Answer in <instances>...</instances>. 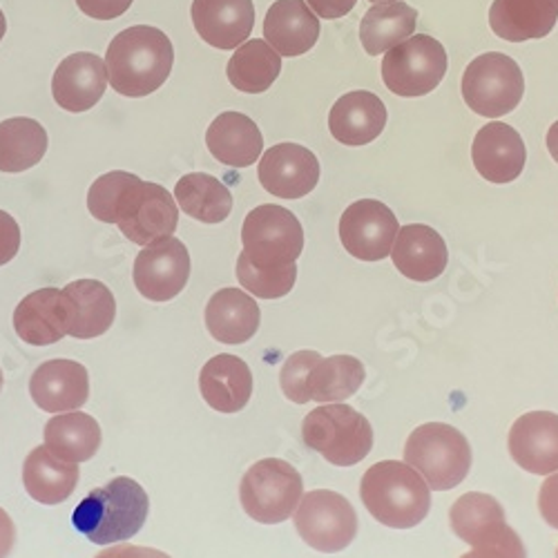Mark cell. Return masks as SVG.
<instances>
[{
	"instance_id": "cell-12",
	"label": "cell",
	"mask_w": 558,
	"mask_h": 558,
	"mask_svg": "<svg viewBox=\"0 0 558 558\" xmlns=\"http://www.w3.org/2000/svg\"><path fill=\"white\" fill-rule=\"evenodd\" d=\"M191 277V255L177 238L148 244L134 259V287L150 302L174 300Z\"/></svg>"
},
{
	"instance_id": "cell-51",
	"label": "cell",
	"mask_w": 558,
	"mask_h": 558,
	"mask_svg": "<svg viewBox=\"0 0 558 558\" xmlns=\"http://www.w3.org/2000/svg\"><path fill=\"white\" fill-rule=\"evenodd\" d=\"M554 5H556V8H558V0H554Z\"/></svg>"
},
{
	"instance_id": "cell-20",
	"label": "cell",
	"mask_w": 558,
	"mask_h": 558,
	"mask_svg": "<svg viewBox=\"0 0 558 558\" xmlns=\"http://www.w3.org/2000/svg\"><path fill=\"white\" fill-rule=\"evenodd\" d=\"M472 159L478 174L492 183H511L521 177L527 148L523 144V136L507 123L494 121L478 130Z\"/></svg>"
},
{
	"instance_id": "cell-43",
	"label": "cell",
	"mask_w": 558,
	"mask_h": 558,
	"mask_svg": "<svg viewBox=\"0 0 558 558\" xmlns=\"http://www.w3.org/2000/svg\"><path fill=\"white\" fill-rule=\"evenodd\" d=\"M538 509L545 523L554 530H558V472L549 476L538 492Z\"/></svg>"
},
{
	"instance_id": "cell-14",
	"label": "cell",
	"mask_w": 558,
	"mask_h": 558,
	"mask_svg": "<svg viewBox=\"0 0 558 558\" xmlns=\"http://www.w3.org/2000/svg\"><path fill=\"white\" fill-rule=\"evenodd\" d=\"M259 183L272 197H306L319 181L317 157L298 144H277L259 159Z\"/></svg>"
},
{
	"instance_id": "cell-41",
	"label": "cell",
	"mask_w": 558,
	"mask_h": 558,
	"mask_svg": "<svg viewBox=\"0 0 558 558\" xmlns=\"http://www.w3.org/2000/svg\"><path fill=\"white\" fill-rule=\"evenodd\" d=\"M134 0H76L78 10L95 21H112L130 10Z\"/></svg>"
},
{
	"instance_id": "cell-35",
	"label": "cell",
	"mask_w": 558,
	"mask_h": 558,
	"mask_svg": "<svg viewBox=\"0 0 558 558\" xmlns=\"http://www.w3.org/2000/svg\"><path fill=\"white\" fill-rule=\"evenodd\" d=\"M174 199L179 208L202 221L221 223L232 210V195L226 185L206 172H191L177 181Z\"/></svg>"
},
{
	"instance_id": "cell-1",
	"label": "cell",
	"mask_w": 558,
	"mask_h": 558,
	"mask_svg": "<svg viewBox=\"0 0 558 558\" xmlns=\"http://www.w3.org/2000/svg\"><path fill=\"white\" fill-rule=\"evenodd\" d=\"M106 65L114 92L121 97L142 99L168 81L174 65V48L159 27L134 25L112 38Z\"/></svg>"
},
{
	"instance_id": "cell-21",
	"label": "cell",
	"mask_w": 558,
	"mask_h": 558,
	"mask_svg": "<svg viewBox=\"0 0 558 558\" xmlns=\"http://www.w3.org/2000/svg\"><path fill=\"white\" fill-rule=\"evenodd\" d=\"M391 259L413 282H432L445 272L449 251L438 230L425 223H409L398 230Z\"/></svg>"
},
{
	"instance_id": "cell-50",
	"label": "cell",
	"mask_w": 558,
	"mask_h": 558,
	"mask_svg": "<svg viewBox=\"0 0 558 558\" xmlns=\"http://www.w3.org/2000/svg\"><path fill=\"white\" fill-rule=\"evenodd\" d=\"M0 391H3V371H0Z\"/></svg>"
},
{
	"instance_id": "cell-33",
	"label": "cell",
	"mask_w": 558,
	"mask_h": 558,
	"mask_svg": "<svg viewBox=\"0 0 558 558\" xmlns=\"http://www.w3.org/2000/svg\"><path fill=\"white\" fill-rule=\"evenodd\" d=\"M279 72H282V57L262 38L242 43L226 68L232 87L246 95H262L277 81Z\"/></svg>"
},
{
	"instance_id": "cell-10",
	"label": "cell",
	"mask_w": 558,
	"mask_h": 558,
	"mask_svg": "<svg viewBox=\"0 0 558 558\" xmlns=\"http://www.w3.org/2000/svg\"><path fill=\"white\" fill-rule=\"evenodd\" d=\"M114 223L132 244L148 246L170 238L177 230V199L163 185L142 181L136 177L119 202Z\"/></svg>"
},
{
	"instance_id": "cell-36",
	"label": "cell",
	"mask_w": 558,
	"mask_h": 558,
	"mask_svg": "<svg viewBox=\"0 0 558 558\" xmlns=\"http://www.w3.org/2000/svg\"><path fill=\"white\" fill-rule=\"evenodd\" d=\"M364 383V366L357 357L333 355L322 357L308 374V398L319 404L342 402L351 398Z\"/></svg>"
},
{
	"instance_id": "cell-29",
	"label": "cell",
	"mask_w": 558,
	"mask_h": 558,
	"mask_svg": "<svg viewBox=\"0 0 558 558\" xmlns=\"http://www.w3.org/2000/svg\"><path fill=\"white\" fill-rule=\"evenodd\" d=\"M14 329L32 347H50L59 342L65 329V315L59 289H40L29 293L14 311Z\"/></svg>"
},
{
	"instance_id": "cell-47",
	"label": "cell",
	"mask_w": 558,
	"mask_h": 558,
	"mask_svg": "<svg viewBox=\"0 0 558 558\" xmlns=\"http://www.w3.org/2000/svg\"><path fill=\"white\" fill-rule=\"evenodd\" d=\"M547 150H549L551 159L558 163V121L547 132Z\"/></svg>"
},
{
	"instance_id": "cell-13",
	"label": "cell",
	"mask_w": 558,
	"mask_h": 558,
	"mask_svg": "<svg viewBox=\"0 0 558 558\" xmlns=\"http://www.w3.org/2000/svg\"><path fill=\"white\" fill-rule=\"evenodd\" d=\"M398 219L389 206L376 199L351 204L340 219V240L349 255L362 262H380L391 255L398 238Z\"/></svg>"
},
{
	"instance_id": "cell-7",
	"label": "cell",
	"mask_w": 558,
	"mask_h": 558,
	"mask_svg": "<svg viewBox=\"0 0 558 558\" xmlns=\"http://www.w3.org/2000/svg\"><path fill=\"white\" fill-rule=\"evenodd\" d=\"M523 72L507 54H481L462 74V99L481 117L498 119L514 112L523 101Z\"/></svg>"
},
{
	"instance_id": "cell-25",
	"label": "cell",
	"mask_w": 558,
	"mask_h": 558,
	"mask_svg": "<svg viewBox=\"0 0 558 558\" xmlns=\"http://www.w3.org/2000/svg\"><path fill=\"white\" fill-rule=\"evenodd\" d=\"M199 389L215 411L238 413L253 396V374L242 357L221 353L204 364Z\"/></svg>"
},
{
	"instance_id": "cell-16",
	"label": "cell",
	"mask_w": 558,
	"mask_h": 558,
	"mask_svg": "<svg viewBox=\"0 0 558 558\" xmlns=\"http://www.w3.org/2000/svg\"><path fill=\"white\" fill-rule=\"evenodd\" d=\"M509 453L530 474L558 472V415L551 411L521 415L509 432Z\"/></svg>"
},
{
	"instance_id": "cell-39",
	"label": "cell",
	"mask_w": 558,
	"mask_h": 558,
	"mask_svg": "<svg viewBox=\"0 0 558 558\" xmlns=\"http://www.w3.org/2000/svg\"><path fill=\"white\" fill-rule=\"evenodd\" d=\"M319 360H322V355L315 351H298L284 362L282 374H279V385H282V391L291 402H295V404L311 402L308 391H306V380H308L311 368Z\"/></svg>"
},
{
	"instance_id": "cell-4",
	"label": "cell",
	"mask_w": 558,
	"mask_h": 558,
	"mask_svg": "<svg viewBox=\"0 0 558 558\" xmlns=\"http://www.w3.org/2000/svg\"><path fill=\"white\" fill-rule=\"evenodd\" d=\"M404 462L425 478L429 489L447 492L468 478L472 470V447L456 427L429 423L409 436Z\"/></svg>"
},
{
	"instance_id": "cell-26",
	"label": "cell",
	"mask_w": 558,
	"mask_h": 558,
	"mask_svg": "<svg viewBox=\"0 0 558 558\" xmlns=\"http://www.w3.org/2000/svg\"><path fill=\"white\" fill-rule=\"evenodd\" d=\"M262 322L257 302L242 289H221L206 306L208 333L221 344L248 342Z\"/></svg>"
},
{
	"instance_id": "cell-44",
	"label": "cell",
	"mask_w": 558,
	"mask_h": 558,
	"mask_svg": "<svg viewBox=\"0 0 558 558\" xmlns=\"http://www.w3.org/2000/svg\"><path fill=\"white\" fill-rule=\"evenodd\" d=\"M357 0H306V5L315 12V16L327 19V21H336L347 16Z\"/></svg>"
},
{
	"instance_id": "cell-38",
	"label": "cell",
	"mask_w": 558,
	"mask_h": 558,
	"mask_svg": "<svg viewBox=\"0 0 558 558\" xmlns=\"http://www.w3.org/2000/svg\"><path fill=\"white\" fill-rule=\"evenodd\" d=\"M134 179H136V174H132V172L114 170L92 183L89 193H87V208H89L92 217L104 221V223H114L119 202Z\"/></svg>"
},
{
	"instance_id": "cell-27",
	"label": "cell",
	"mask_w": 558,
	"mask_h": 558,
	"mask_svg": "<svg viewBox=\"0 0 558 558\" xmlns=\"http://www.w3.org/2000/svg\"><path fill=\"white\" fill-rule=\"evenodd\" d=\"M558 21L554 0H494L489 25L494 34L509 43L545 38Z\"/></svg>"
},
{
	"instance_id": "cell-23",
	"label": "cell",
	"mask_w": 558,
	"mask_h": 558,
	"mask_svg": "<svg viewBox=\"0 0 558 558\" xmlns=\"http://www.w3.org/2000/svg\"><path fill=\"white\" fill-rule=\"evenodd\" d=\"M387 125V108L380 97L357 89L340 97L329 114V130L336 142L344 146H366L383 134Z\"/></svg>"
},
{
	"instance_id": "cell-31",
	"label": "cell",
	"mask_w": 558,
	"mask_h": 558,
	"mask_svg": "<svg viewBox=\"0 0 558 558\" xmlns=\"http://www.w3.org/2000/svg\"><path fill=\"white\" fill-rule=\"evenodd\" d=\"M417 23V12L402 0L396 3H376L360 23V40L366 54H387L396 45L413 36Z\"/></svg>"
},
{
	"instance_id": "cell-48",
	"label": "cell",
	"mask_w": 558,
	"mask_h": 558,
	"mask_svg": "<svg viewBox=\"0 0 558 558\" xmlns=\"http://www.w3.org/2000/svg\"><path fill=\"white\" fill-rule=\"evenodd\" d=\"M5 32H8V21H5V14H3V10H0V40L5 38Z\"/></svg>"
},
{
	"instance_id": "cell-46",
	"label": "cell",
	"mask_w": 558,
	"mask_h": 558,
	"mask_svg": "<svg viewBox=\"0 0 558 558\" xmlns=\"http://www.w3.org/2000/svg\"><path fill=\"white\" fill-rule=\"evenodd\" d=\"M16 545V527L5 509H0V558H8Z\"/></svg>"
},
{
	"instance_id": "cell-24",
	"label": "cell",
	"mask_w": 558,
	"mask_h": 558,
	"mask_svg": "<svg viewBox=\"0 0 558 558\" xmlns=\"http://www.w3.org/2000/svg\"><path fill=\"white\" fill-rule=\"evenodd\" d=\"M210 155L230 168H248L264 153V136L257 123L242 112L219 114L206 132Z\"/></svg>"
},
{
	"instance_id": "cell-6",
	"label": "cell",
	"mask_w": 558,
	"mask_h": 558,
	"mask_svg": "<svg viewBox=\"0 0 558 558\" xmlns=\"http://www.w3.org/2000/svg\"><path fill=\"white\" fill-rule=\"evenodd\" d=\"M304 496L300 472L279 458L255 462L240 485V500L246 514L262 525H277L293 517Z\"/></svg>"
},
{
	"instance_id": "cell-11",
	"label": "cell",
	"mask_w": 558,
	"mask_h": 558,
	"mask_svg": "<svg viewBox=\"0 0 558 558\" xmlns=\"http://www.w3.org/2000/svg\"><path fill=\"white\" fill-rule=\"evenodd\" d=\"M293 521L302 541L324 554L342 551L357 536L353 505L342 494L329 489H315L302 496Z\"/></svg>"
},
{
	"instance_id": "cell-18",
	"label": "cell",
	"mask_w": 558,
	"mask_h": 558,
	"mask_svg": "<svg viewBox=\"0 0 558 558\" xmlns=\"http://www.w3.org/2000/svg\"><path fill=\"white\" fill-rule=\"evenodd\" d=\"M29 396L48 413L78 411L89 398L87 368L74 360L43 362L29 378Z\"/></svg>"
},
{
	"instance_id": "cell-15",
	"label": "cell",
	"mask_w": 558,
	"mask_h": 558,
	"mask_svg": "<svg viewBox=\"0 0 558 558\" xmlns=\"http://www.w3.org/2000/svg\"><path fill=\"white\" fill-rule=\"evenodd\" d=\"M108 78V65L101 57L89 52H76L61 61L52 78L54 101L72 114L95 108L104 95Z\"/></svg>"
},
{
	"instance_id": "cell-30",
	"label": "cell",
	"mask_w": 558,
	"mask_h": 558,
	"mask_svg": "<svg viewBox=\"0 0 558 558\" xmlns=\"http://www.w3.org/2000/svg\"><path fill=\"white\" fill-rule=\"evenodd\" d=\"M45 447L65 462H85L101 447V427L95 417L83 411L54 415L45 425Z\"/></svg>"
},
{
	"instance_id": "cell-5",
	"label": "cell",
	"mask_w": 558,
	"mask_h": 558,
	"mask_svg": "<svg viewBox=\"0 0 558 558\" xmlns=\"http://www.w3.org/2000/svg\"><path fill=\"white\" fill-rule=\"evenodd\" d=\"M308 449L327 458L336 468H353L374 447V429L366 417L349 404L331 402L313 409L302 423Z\"/></svg>"
},
{
	"instance_id": "cell-45",
	"label": "cell",
	"mask_w": 558,
	"mask_h": 558,
	"mask_svg": "<svg viewBox=\"0 0 558 558\" xmlns=\"http://www.w3.org/2000/svg\"><path fill=\"white\" fill-rule=\"evenodd\" d=\"M95 558H170V556L155 547H138V545L123 543V545L108 547L106 551L97 554Z\"/></svg>"
},
{
	"instance_id": "cell-40",
	"label": "cell",
	"mask_w": 558,
	"mask_h": 558,
	"mask_svg": "<svg viewBox=\"0 0 558 558\" xmlns=\"http://www.w3.org/2000/svg\"><path fill=\"white\" fill-rule=\"evenodd\" d=\"M460 558H527V554L519 534L507 525L500 534L476 545L474 551L464 554Z\"/></svg>"
},
{
	"instance_id": "cell-3",
	"label": "cell",
	"mask_w": 558,
	"mask_h": 558,
	"mask_svg": "<svg viewBox=\"0 0 558 558\" xmlns=\"http://www.w3.org/2000/svg\"><path fill=\"white\" fill-rule=\"evenodd\" d=\"M150 500L146 489L132 478H114L92 492L74 509V527L92 543L112 545L142 532Z\"/></svg>"
},
{
	"instance_id": "cell-32",
	"label": "cell",
	"mask_w": 558,
	"mask_h": 558,
	"mask_svg": "<svg viewBox=\"0 0 558 558\" xmlns=\"http://www.w3.org/2000/svg\"><path fill=\"white\" fill-rule=\"evenodd\" d=\"M449 521L453 534L472 547L494 538L507 527L500 502L494 496L481 492L460 496L449 511Z\"/></svg>"
},
{
	"instance_id": "cell-22",
	"label": "cell",
	"mask_w": 558,
	"mask_h": 558,
	"mask_svg": "<svg viewBox=\"0 0 558 558\" xmlns=\"http://www.w3.org/2000/svg\"><path fill=\"white\" fill-rule=\"evenodd\" d=\"M264 36L279 57H302L319 38V19L306 0H275L264 19Z\"/></svg>"
},
{
	"instance_id": "cell-52",
	"label": "cell",
	"mask_w": 558,
	"mask_h": 558,
	"mask_svg": "<svg viewBox=\"0 0 558 558\" xmlns=\"http://www.w3.org/2000/svg\"><path fill=\"white\" fill-rule=\"evenodd\" d=\"M556 558H558V549H556Z\"/></svg>"
},
{
	"instance_id": "cell-2",
	"label": "cell",
	"mask_w": 558,
	"mask_h": 558,
	"mask_svg": "<svg viewBox=\"0 0 558 558\" xmlns=\"http://www.w3.org/2000/svg\"><path fill=\"white\" fill-rule=\"evenodd\" d=\"M360 498L371 517L393 530L421 525L432 509V489L425 478L398 460L374 464L362 476Z\"/></svg>"
},
{
	"instance_id": "cell-17",
	"label": "cell",
	"mask_w": 558,
	"mask_h": 558,
	"mask_svg": "<svg viewBox=\"0 0 558 558\" xmlns=\"http://www.w3.org/2000/svg\"><path fill=\"white\" fill-rule=\"evenodd\" d=\"M65 329L72 338L92 340L110 331L117 302L112 291L97 279H78L61 291Z\"/></svg>"
},
{
	"instance_id": "cell-19",
	"label": "cell",
	"mask_w": 558,
	"mask_h": 558,
	"mask_svg": "<svg viewBox=\"0 0 558 558\" xmlns=\"http://www.w3.org/2000/svg\"><path fill=\"white\" fill-rule=\"evenodd\" d=\"M193 25L217 50H238L255 27L253 0H193Z\"/></svg>"
},
{
	"instance_id": "cell-28",
	"label": "cell",
	"mask_w": 558,
	"mask_h": 558,
	"mask_svg": "<svg viewBox=\"0 0 558 558\" xmlns=\"http://www.w3.org/2000/svg\"><path fill=\"white\" fill-rule=\"evenodd\" d=\"M23 483L36 502L61 505L78 485V464L61 460L48 447H36L25 458Z\"/></svg>"
},
{
	"instance_id": "cell-42",
	"label": "cell",
	"mask_w": 558,
	"mask_h": 558,
	"mask_svg": "<svg viewBox=\"0 0 558 558\" xmlns=\"http://www.w3.org/2000/svg\"><path fill=\"white\" fill-rule=\"evenodd\" d=\"M21 248V228L12 215L0 210V266L12 262Z\"/></svg>"
},
{
	"instance_id": "cell-49",
	"label": "cell",
	"mask_w": 558,
	"mask_h": 558,
	"mask_svg": "<svg viewBox=\"0 0 558 558\" xmlns=\"http://www.w3.org/2000/svg\"><path fill=\"white\" fill-rule=\"evenodd\" d=\"M371 3H396V0H371Z\"/></svg>"
},
{
	"instance_id": "cell-34",
	"label": "cell",
	"mask_w": 558,
	"mask_h": 558,
	"mask_svg": "<svg viewBox=\"0 0 558 558\" xmlns=\"http://www.w3.org/2000/svg\"><path fill=\"white\" fill-rule=\"evenodd\" d=\"M48 153V132L29 117L0 123V172H25Z\"/></svg>"
},
{
	"instance_id": "cell-9",
	"label": "cell",
	"mask_w": 558,
	"mask_h": 558,
	"mask_svg": "<svg viewBox=\"0 0 558 558\" xmlns=\"http://www.w3.org/2000/svg\"><path fill=\"white\" fill-rule=\"evenodd\" d=\"M447 74L442 43L427 34H415L391 48L383 59V81L389 92L404 99L425 97Z\"/></svg>"
},
{
	"instance_id": "cell-8",
	"label": "cell",
	"mask_w": 558,
	"mask_h": 558,
	"mask_svg": "<svg viewBox=\"0 0 558 558\" xmlns=\"http://www.w3.org/2000/svg\"><path fill=\"white\" fill-rule=\"evenodd\" d=\"M246 257L259 268H284L298 262L304 251V230L300 219L275 204L251 210L242 226Z\"/></svg>"
},
{
	"instance_id": "cell-37",
	"label": "cell",
	"mask_w": 558,
	"mask_h": 558,
	"mask_svg": "<svg viewBox=\"0 0 558 558\" xmlns=\"http://www.w3.org/2000/svg\"><path fill=\"white\" fill-rule=\"evenodd\" d=\"M238 279L251 295L262 300H277L293 291L298 266L291 264L284 268H259L246 257V253H242L238 259Z\"/></svg>"
}]
</instances>
